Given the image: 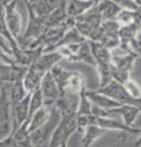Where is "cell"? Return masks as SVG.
I'll return each mask as SVG.
<instances>
[{
    "mask_svg": "<svg viewBox=\"0 0 141 147\" xmlns=\"http://www.w3.org/2000/svg\"><path fill=\"white\" fill-rule=\"evenodd\" d=\"M76 63H82V64H86V65L94 67L93 55H92V52H91L88 40L80 44L79 49H77V53H76Z\"/></svg>",
    "mask_w": 141,
    "mask_h": 147,
    "instance_id": "cell-23",
    "label": "cell"
},
{
    "mask_svg": "<svg viewBox=\"0 0 141 147\" xmlns=\"http://www.w3.org/2000/svg\"><path fill=\"white\" fill-rule=\"evenodd\" d=\"M85 91L86 90H84L80 93V100H79V107H77V112H76V118L92 115V104H91L88 98L86 97Z\"/></svg>",
    "mask_w": 141,
    "mask_h": 147,
    "instance_id": "cell-27",
    "label": "cell"
},
{
    "mask_svg": "<svg viewBox=\"0 0 141 147\" xmlns=\"http://www.w3.org/2000/svg\"><path fill=\"white\" fill-rule=\"evenodd\" d=\"M77 131L76 115H64L60 118L47 147H61L67 145V141Z\"/></svg>",
    "mask_w": 141,
    "mask_h": 147,
    "instance_id": "cell-4",
    "label": "cell"
},
{
    "mask_svg": "<svg viewBox=\"0 0 141 147\" xmlns=\"http://www.w3.org/2000/svg\"><path fill=\"white\" fill-rule=\"evenodd\" d=\"M80 94H72L67 92H63L59 94V98L55 103V108L61 117L64 115H76L79 107Z\"/></svg>",
    "mask_w": 141,
    "mask_h": 147,
    "instance_id": "cell-9",
    "label": "cell"
},
{
    "mask_svg": "<svg viewBox=\"0 0 141 147\" xmlns=\"http://www.w3.org/2000/svg\"><path fill=\"white\" fill-rule=\"evenodd\" d=\"M4 18L9 32L17 40V38L22 34V17L17 10V1H6L4 9Z\"/></svg>",
    "mask_w": 141,
    "mask_h": 147,
    "instance_id": "cell-7",
    "label": "cell"
},
{
    "mask_svg": "<svg viewBox=\"0 0 141 147\" xmlns=\"http://www.w3.org/2000/svg\"><path fill=\"white\" fill-rule=\"evenodd\" d=\"M9 90H10V100H11V105L20 103L21 100L24 99L27 94H28V92L25 90L22 81L15 82V84H11L10 87H9Z\"/></svg>",
    "mask_w": 141,
    "mask_h": 147,
    "instance_id": "cell-25",
    "label": "cell"
},
{
    "mask_svg": "<svg viewBox=\"0 0 141 147\" xmlns=\"http://www.w3.org/2000/svg\"><path fill=\"white\" fill-rule=\"evenodd\" d=\"M80 132H81V147H93V145L102 136L108 134V131L96 125L86 126Z\"/></svg>",
    "mask_w": 141,
    "mask_h": 147,
    "instance_id": "cell-16",
    "label": "cell"
},
{
    "mask_svg": "<svg viewBox=\"0 0 141 147\" xmlns=\"http://www.w3.org/2000/svg\"><path fill=\"white\" fill-rule=\"evenodd\" d=\"M97 6L99 12H101L103 21H115L118 13L121 11V7L118 5V3L111 1V0L97 1Z\"/></svg>",
    "mask_w": 141,
    "mask_h": 147,
    "instance_id": "cell-20",
    "label": "cell"
},
{
    "mask_svg": "<svg viewBox=\"0 0 141 147\" xmlns=\"http://www.w3.org/2000/svg\"><path fill=\"white\" fill-rule=\"evenodd\" d=\"M140 109L134 107V105H120L115 109H113L109 112V115H113V114H119L121 118V121L128 125L130 127H134V123L138 119L139 114H140Z\"/></svg>",
    "mask_w": 141,
    "mask_h": 147,
    "instance_id": "cell-18",
    "label": "cell"
},
{
    "mask_svg": "<svg viewBox=\"0 0 141 147\" xmlns=\"http://www.w3.org/2000/svg\"><path fill=\"white\" fill-rule=\"evenodd\" d=\"M112 53V79L119 84H124L131 77V71L134 69V64L138 59V54L134 52H126L120 47L111 50Z\"/></svg>",
    "mask_w": 141,
    "mask_h": 147,
    "instance_id": "cell-1",
    "label": "cell"
},
{
    "mask_svg": "<svg viewBox=\"0 0 141 147\" xmlns=\"http://www.w3.org/2000/svg\"><path fill=\"white\" fill-rule=\"evenodd\" d=\"M39 90H40V93H42V97H43L44 107H47V108L55 107V103L59 98L60 92H59V87L57 85L55 80L53 79L51 72L44 75V77L39 84Z\"/></svg>",
    "mask_w": 141,
    "mask_h": 147,
    "instance_id": "cell-8",
    "label": "cell"
},
{
    "mask_svg": "<svg viewBox=\"0 0 141 147\" xmlns=\"http://www.w3.org/2000/svg\"><path fill=\"white\" fill-rule=\"evenodd\" d=\"M43 50H44L43 48L30 49V48L20 47L12 53V58L17 65L24 66V67H30L40 57V54H43Z\"/></svg>",
    "mask_w": 141,
    "mask_h": 147,
    "instance_id": "cell-12",
    "label": "cell"
},
{
    "mask_svg": "<svg viewBox=\"0 0 141 147\" xmlns=\"http://www.w3.org/2000/svg\"><path fill=\"white\" fill-rule=\"evenodd\" d=\"M123 86H124L125 91L128 92L130 97H133L135 99H141V85L136 80L130 77L129 80H126L123 84Z\"/></svg>",
    "mask_w": 141,
    "mask_h": 147,
    "instance_id": "cell-29",
    "label": "cell"
},
{
    "mask_svg": "<svg viewBox=\"0 0 141 147\" xmlns=\"http://www.w3.org/2000/svg\"><path fill=\"white\" fill-rule=\"evenodd\" d=\"M54 108H47V107H42L39 110H37L32 117L30 118L28 120V126H27V131H28V135L31 132L36 131L37 129H39L40 126H43L45 123L49 120L52 113H53Z\"/></svg>",
    "mask_w": 141,
    "mask_h": 147,
    "instance_id": "cell-19",
    "label": "cell"
},
{
    "mask_svg": "<svg viewBox=\"0 0 141 147\" xmlns=\"http://www.w3.org/2000/svg\"><path fill=\"white\" fill-rule=\"evenodd\" d=\"M60 113L57 110V108L54 107L53 109V113L49 120L44 124L43 126H40L39 129H37L36 131L31 132L30 134V139L32 141V144L34 145V147H47L48 146V142L51 140V137L53 135L55 127L58 126L59 121H60Z\"/></svg>",
    "mask_w": 141,
    "mask_h": 147,
    "instance_id": "cell-6",
    "label": "cell"
},
{
    "mask_svg": "<svg viewBox=\"0 0 141 147\" xmlns=\"http://www.w3.org/2000/svg\"><path fill=\"white\" fill-rule=\"evenodd\" d=\"M115 22L120 27L134 25V24H140V11L134 12V11H128V10H123L121 9V11L118 13V16L115 18Z\"/></svg>",
    "mask_w": 141,
    "mask_h": 147,
    "instance_id": "cell-24",
    "label": "cell"
},
{
    "mask_svg": "<svg viewBox=\"0 0 141 147\" xmlns=\"http://www.w3.org/2000/svg\"><path fill=\"white\" fill-rule=\"evenodd\" d=\"M0 93H1V85H0Z\"/></svg>",
    "mask_w": 141,
    "mask_h": 147,
    "instance_id": "cell-32",
    "label": "cell"
},
{
    "mask_svg": "<svg viewBox=\"0 0 141 147\" xmlns=\"http://www.w3.org/2000/svg\"><path fill=\"white\" fill-rule=\"evenodd\" d=\"M25 4L27 7V12H28V22H27L26 28L22 31V34L17 38V44L21 48H28L47 28L43 24L42 18L38 17L32 10L31 1H25Z\"/></svg>",
    "mask_w": 141,
    "mask_h": 147,
    "instance_id": "cell-2",
    "label": "cell"
},
{
    "mask_svg": "<svg viewBox=\"0 0 141 147\" xmlns=\"http://www.w3.org/2000/svg\"><path fill=\"white\" fill-rule=\"evenodd\" d=\"M86 79L85 76L80 71H71L67 81L64 86V88L60 91V93L63 92H67V93L72 94H80L84 90H86Z\"/></svg>",
    "mask_w": 141,
    "mask_h": 147,
    "instance_id": "cell-15",
    "label": "cell"
},
{
    "mask_svg": "<svg viewBox=\"0 0 141 147\" xmlns=\"http://www.w3.org/2000/svg\"><path fill=\"white\" fill-rule=\"evenodd\" d=\"M42 107H44V103H43V97H42V93H40V90L39 87L36 88L32 93H31V97H30V109H28V120L33 115V114L39 110ZM27 120V123H28ZM28 126V124H27Z\"/></svg>",
    "mask_w": 141,
    "mask_h": 147,
    "instance_id": "cell-26",
    "label": "cell"
},
{
    "mask_svg": "<svg viewBox=\"0 0 141 147\" xmlns=\"http://www.w3.org/2000/svg\"><path fill=\"white\" fill-rule=\"evenodd\" d=\"M65 3L66 1H61L60 5H59L52 13H49L48 16L42 18L45 27H59V26L66 25L67 22L71 21V18H69L66 15Z\"/></svg>",
    "mask_w": 141,
    "mask_h": 147,
    "instance_id": "cell-14",
    "label": "cell"
},
{
    "mask_svg": "<svg viewBox=\"0 0 141 147\" xmlns=\"http://www.w3.org/2000/svg\"><path fill=\"white\" fill-rule=\"evenodd\" d=\"M0 147H19V146H17L15 137L10 135L9 137H6V139L0 140Z\"/></svg>",
    "mask_w": 141,
    "mask_h": 147,
    "instance_id": "cell-30",
    "label": "cell"
},
{
    "mask_svg": "<svg viewBox=\"0 0 141 147\" xmlns=\"http://www.w3.org/2000/svg\"><path fill=\"white\" fill-rule=\"evenodd\" d=\"M96 1H86V0H70V1L65 3L66 7V15L71 20H76L77 17L82 16L85 12H87L91 7H92Z\"/></svg>",
    "mask_w": 141,
    "mask_h": 147,
    "instance_id": "cell-17",
    "label": "cell"
},
{
    "mask_svg": "<svg viewBox=\"0 0 141 147\" xmlns=\"http://www.w3.org/2000/svg\"><path fill=\"white\" fill-rule=\"evenodd\" d=\"M10 85L1 84L0 93V140H4L12 134V107L10 100Z\"/></svg>",
    "mask_w": 141,
    "mask_h": 147,
    "instance_id": "cell-3",
    "label": "cell"
},
{
    "mask_svg": "<svg viewBox=\"0 0 141 147\" xmlns=\"http://www.w3.org/2000/svg\"><path fill=\"white\" fill-rule=\"evenodd\" d=\"M136 139L138 137L131 136L129 134H124V132H118L117 135V142L113 145L104 146V147H135Z\"/></svg>",
    "mask_w": 141,
    "mask_h": 147,
    "instance_id": "cell-28",
    "label": "cell"
},
{
    "mask_svg": "<svg viewBox=\"0 0 141 147\" xmlns=\"http://www.w3.org/2000/svg\"><path fill=\"white\" fill-rule=\"evenodd\" d=\"M5 4L6 1H0V15L4 13V9H5Z\"/></svg>",
    "mask_w": 141,
    "mask_h": 147,
    "instance_id": "cell-31",
    "label": "cell"
},
{
    "mask_svg": "<svg viewBox=\"0 0 141 147\" xmlns=\"http://www.w3.org/2000/svg\"><path fill=\"white\" fill-rule=\"evenodd\" d=\"M44 147H45V146H44Z\"/></svg>",
    "mask_w": 141,
    "mask_h": 147,
    "instance_id": "cell-34",
    "label": "cell"
},
{
    "mask_svg": "<svg viewBox=\"0 0 141 147\" xmlns=\"http://www.w3.org/2000/svg\"><path fill=\"white\" fill-rule=\"evenodd\" d=\"M84 42H86L85 37L81 36V33L75 28V27H71V28L64 34V37L60 39V42L52 49V52H55V50L60 47H65V45H71V44H80V43H84Z\"/></svg>",
    "mask_w": 141,
    "mask_h": 147,
    "instance_id": "cell-22",
    "label": "cell"
},
{
    "mask_svg": "<svg viewBox=\"0 0 141 147\" xmlns=\"http://www.w3.org/2000/svg\"><path fill=\"white\" fill-rule=\"evenodd\" d=\"M27 67L20 66L17 64L13 65H6L0 63V85L1 84H15V82L22 81L26 75Z\"/></svg>",
    "mask_w": 141,
    "mask_h": 147,
    "instance_id": "cell-10",
    "label": "cell"
},
{
    "mask_svg": "<svg viewBox=\"0 0 141 147\" xmlns=\"http://www.w3.org/2000/svg\"><path fill=\"white\" fill-rule=\"evenodd\" d=\"M61 147H67V145H64V146H61Z\"/></svg>",
    "mask_w": 141,
    "mask_h": 147,
    "instance_id": "cell-33",
    "label": "cell"
},
{
    "mask_svg": "<svg viewBox=\"0 0 141 147\" xmlns=\"http://www.w3.org/2000/svg\"><path fill=\"white\" fill-rule=\"evenodd\" d=\"M30 97H31V93L27 94L20 103L11 105L12 124H13L12 131L21 127L24 124H27V120H28V109H30Z\"/></svg>",
    "mask_w": 141,
    "mask_h": 147,
    "instance_id": "cell-13",
    "label": "cell"
},
{
    "mask_svg": "<svg viewBox=\"0 0 141 147\" xmlns=\"http://www.w3.org/2000/svg\"><path fill=\"white\" fill-rule=\"evenodd\" d=\"M60 3L61 1H58V0H39V1H31V6L36 15L43 18L52 13L60 5Z\"/></svg>",
    "mask_w": 141,
    "mask_h": 147,
    "instance_id": "cell-21",
    "label": "cell"
},
{
    "mask_svg": "<svg viewBox=\"0 0 141 147\" xmlns=\"http://www.w3.org/2000/svg\"><path fill=\"white\" fill-rule=\"evenodd\" d=\"M102 22H103V18L101 16V12L98 10L97 1H96V4L87 12H85L82 16L76 18L74 27L87 40L90 38V36L102 25Z\"/></svg>",
    "mask_w": 141,
    "mask_h": 147,
    "instance_id": "cell-5",
    "label": "cell"
},
{
    "mask_svg": "<svg viewBox=\"0 0 141 147\" xmlns=\"http://www.w3.org/2000/svg\"><path fill=\"white\" fill-rule=\"evenodd\" d=\"M86 93V97L88 98V100L91 102V104L93 105V107H96L101 110H104V112H111V110L115 109L118 107H120V104L115 102V100H113L112 98H109L108 96L101 93V92H98L97 90H87L86 88L85 91Z\"/></svg>",
    "mask_w": 141,
    "mask_h": 147,
    "instance_id": "cell-11",
    "label": "cell"
}]
</instances>
